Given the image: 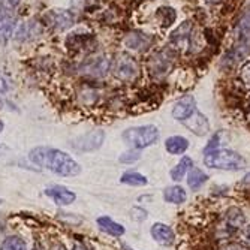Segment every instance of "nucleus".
Instances as JSON below:
<instances>
[{
	"label": "nucleus",
	"instance_id": "nucleus-1",
	"mask_svg": "<svg viewBox=\"0 0 250 250\" xmlns=\"http://www.w3.org/2000/svg\"><path fill=\"white\" fill-rule=\"evenodd\" d=\"M30 162L53 171L60 177H75L81 172V167L74 159L57 148L51 147H36L29 153Z\"/></svg>",
	"mask_w": 250,
	"mask_h": 250
},
{
	"label": "nucleus",
	"instance_id": "nucleus-2",
	"mask_svg": "<svg viewBox=\"0 0 250 250\" xmlns=\"http://www.w3.org/2000/svg\"><path fill=\"white\" fill-rule=\"evenodd\" d=\"M204 164L208 168L223 169V171H238L246 167L244 157L240 156L234 150L228 148H219L204 156Z\"/></svg>",
	"mask_w": 250,
	"mask_h": 250
},
{
	"label": "nucleus",
	"instance_id": "nucleus-3",
	"mask_svg": "<svg viewBox=\"0 0 250 250\" xmlns=\"http://www.w3.org/2000/svg\"><path fill=\"white\" fill-rule=\"evenodd\" d=\"M159 140V129L153 125L135 126L123 132V141L133 150H141L156 144Z\"/></svg>",
	"mask_w": 250,
	"mask_h": 250
},
{
	"label": "nucleus",
	"instance_id": "nucleus-4",
	"mask_svg": "<svg viewBox=\"0 0 250 250\" xmlns=\"http://www.w3.org/2000/svg\"><path fill=\"white\" fill-rule=\"evenodd\" d=\"M111 69L114 72L117 80H122L126 83L133 81L140 74V66L136 63V60L132 56L125 54V53L117 56V59L112 62Z\"/></svg>",
	"mask_w": 250,
	"mask_h": 250
},
{
	"label": "nucleus",
	"instance_id": "nucleus-5",
	"mask_svg": "<svg viewBox=\"0 0 250 250\" xmlns=\"http://www.w3.org/2000/svg\"><path fill=\"white\" fill-rule=\"evenodd\" d=\"M42 22L54 32H63L74 26L75 15L67 9H50L42 15Z\"/></svg>",
	"mask_w": 250,
	"mask_h": 250
},
{
	"label": "nucleus",
	"instance_id": "nucleus-6",
	"mask_svg": "<svg viewBox=\"0 0 250 250\" xmlns=\"http://www.w3.org/2000/svg\"><path fill=\"white\" fill-rule=\"evenodd\" d=\"M246 223V217L243 214V211L237 207H231L226 210V213L223 214V219L220 222V228L219 232L226 237V235H232L235 232H238Z\"/></svg>",
	"mask_w": 250,
	"mask_h": 250
},
{
	"label": "nucleus",
	"instance_id": "nucleus-7",
	"mask_svg": "<svg viewBox=\"0 0 250 250\" xmlns=\"http://www.w3.org/2000/svg\"><path fill=\"white\" fill-rule=\"evenodd\" d=\"M111 66H112V63H111L109 57L105 54H99L96 57L87 59L81 66V71L84 75L93 77V78H102L108 74Z\"/></svg>",
	"mask_w": 250,
	"mask_h": 250
},
{
	"label": "nucleus",
	"instance_id": "nucleus-8",
	"mask_svg": "<svg viewBox=\"0 0 250 250\" xmlns=\"http://www.w3.org/2000/svg\"><path fill=\"white\" fill-rule=\"evenodd\" d=\"M104 140H105L104 130H92V132L80 136V138H77L72 143V146L80 151H93L102 146Z\"/></svg>",
	"mask_w": 250,
	"mask_h": 250
},
{
	"label": "nucleus",
	"instance_id": "nucleus-9",
	"mask_svg": "<svg viewBox=\"0 0 250 250\" xmlns=\"http://www.w3.org/2000/svg\"><path fill=\"white\" fill-rule=\"evenodd\" d=\"M196 111V101L192 95H186L180 98L172 108V117L178 122L188 120L193 112Z\"/></svg>",
	"mask_w": 250,
	"mask_h": 250
},
{
	"label": "nucleus",
	"instance_id": "nucleus-10",
	"mask_svg": "<svg viewBox=\"0 0 250 250\" xmlns=\"http://www.w3.org/2000/svg\"><path fill=\"white\" fill-rule=\"evenodd\" d=\"M95 38L90 33H72L66 38V47L74 53H83L87 50H93Z\"/></svg>",
	"mask_w": 250,
	"mask_h": 250
},
{
	"label": "nucleus",
	"instance_id": "nucleus-11",
	"mask_svg": "<svg viewBox=\"0 0 250 250\" xmlns=\"http://www.w3.org/2000/svg\"><path fill=\"white\" fill-rule=\"evenodd\" d=\"M171 64H172V60L169 54H167V51L156 53L150 60V72L156 77H164L169 72Z\"/></svg>",
	"mask_w": 250,
	"mask_h": 250
},
{
	"label": "nucleus",
	"instance_id": "nucleus-12",
	"mask_svg": "<svg viewBox=\"0 0 250 250\" xmlns=\"http://www.w3.org/2000/svg\"><path fill=\"white\" fill-rule=\"evenodd\" d=\"M195 135H198V136H204V135H207L208 133V130H210V122H208V119L202 114V112H199L198 109L193 112V114L188 119V120H185L183 122Z\"/></svg>",
	"mask_w": 250,
	"mask_h": 250
},
{
	"label": "nucleus",
	"instance_id": "nucleus-13",
	"mask_svg": "<svg viewBox=\"0 0 250 250\" xmlns=\"http://www.w3.org/2000/svg\"><path fill=\"white\" fill-rule=\"evenodd\" d=\"M45 195L50 196L57 206H69V204H72L77 199V195L72 190L63 186H51L45 190Z\"/></svg>",
	"mask_w": 250,
	"mask_h": 250
},
{
	"label": "nucleus",
	"instance_id": "nucleus-14",
	"mask_svg": "<svg viewBox=\"0 0 250 250\" xmlns=\"http://www.w3.org/2000/svg\"><path fill=\"white\" fill-rule=\"evenodd\" d=\"M151 237L156 243L162 244V246H171L174 243V231L165 223H154L151 226Z\"/></svg>",
	"mask_w": 250,
	"mask_h": 250
},
{
	"label": "nucleus",
	"instance_id": "nucleus-15",
	"mask_svg": "<svg viewBox=\"0 0 250 250\" xmlns=\"http://www.w3.org/2000/svg\"><path fill=\"white\" fill-rule=\"evenodd\" d=\"M11 9L12 8H9L8 5H5L0 9V36L5 41L11 38V35L14 33V27H15V17Z\"/></svg>",
	"mask_w": 250,
	"mask_h": 250
},
{
	"label": "nucleus",
	"instance_id": "nucleus-16",
	"mask_svg": "<svg viewBox=\"0 0 250 250\" xmlns=\"http://www.w3.org/2000/svg\"><path fill=\"white\" fill-rule=\"evenodd\" d=\"M150 43H151V38L148 35L140 33V32L129 33L125 38V45L129 50H133V51H143L147 47H150Z\"/></svg>",
	"mask_w": 250,
	"mask_h": 250
},
{
	"label": "nucleus",
	"instance_id": "nucleus-17",
	"mask_svg": "<svg viewBox=\"0 0 250 250\" xmlns=\"http://www.w3.org/2000/svg\"><path fill=\"white\" fill-rule=\"evenodd\" d=\"M98 226L104 232H106L108 235H112V237H122L125 234V226L117 223V222H114L108 216L99 217L98 219Z\"/></svg>",
	"mask_w": 250,
	"mask_h": 250
},
{
	"label": "nucleus",
	"instance_id": "nucleus-18",
	"mask_svg": "<svg viewBox=\"0 0 250 250\" xmlns=\"http://www.w3.org/2000/svg\"><path fill=\"white\" fill-rule=\"evenodd\" d=\"M165 148L169 154H183L188 148H189V141L185 138V136H169V138L165 141Z\"/></svg>",
	"mask_w": 250,
	"mask_h": 250
},
{
	"label": "nucleus",
	"instance_id": "nucleus-19",
	"mask_svg": "<svg viewBox=\"0 0 250 250\" xmlns=\"http://www.w3.org/2000/svg\"><path fill=\"white\" fill-rule=\"evenodd\" d=\"M164 199L171 204H183L188 199V195L181 186H169L164 190Z\"/></svg>",
	"mask_w": 250,
	"mask_h": 250
},
{
	"label": "nucleus",
	"instance_id": "nucleus-20",
	"mask_svg": "<svg viewBox=\"0 0 250 250\" xmlns=\"http://www.w3.org/2000/svg\"><path fill=\"white\" fill-rule=\"evenodd\" d=\"M207 180H208V175L199 168L192 167L190 171L188 172V185L192 190H198Z\"/></svg>",
	"mask_w": 250,
	"mask_h": 250
},
{
	"label": "nucleus",
	"instance_id": "nucleus-21",
	"mask_svg": "<svg viewBox=\"0 0 250 250\" xmlns=\"http://www.w3.org/2000/svg\"><path fill=\"white\" fill-rule=\"evenodd\" d=\"M228 140H229V135H228V132H226V130L216 132L211 136V140L207 143L206 148H204V154L210 153V151H214V150H219V148H223V146L228 143Z\"/></svg>",
	"mask_w": 250,
	"mask_h": 250
},
{
	"label": "nucleus",
	"instance_id": "nucleus-22",
	"mask_svg": "<svg viewBox=\"0 0 250 250\" xmlns=\"http://www.w3.org/2000/svg\"><path fill=\"white\" fill-rule=\"evenodd\" d=\"M192 167H193V161H192L190 157H188V156L181 157V161L171 169V178L175 180V181H180L181 178H183L190 171Z\"/></svg>",
	"mask_w": 250,
	"mask_h": 250
},
{
	"label": "nucleus",
	"instance_id": "nucleus-23",
	"mask_svg": "<svg viewBox=\"0 0 250 250\" xmlns=\"http://www.w3.org/2000/svg\"><path fill=\"white\" fill-rule=\"evenodd\" d=\"M122 183L125 185H129V186H146L147 185V178L140 174V172H136V171H127L122 175L120 178Z\"/></svg>",
	"mask_w": 250,
	"mask_h": 250
},
{
	"label": "nucleus",
	"instance_id": "nucleus-24",
	"mask_svg": "<svg viewBox=\"0 0 250 250\" xmlns=\"http://www.w3.org/2000/svg\"><path fill=\"white\" fill-rule=\"evenodd\" d=\"M0 250H27V246L24 240H21L20 237H8L0 246Z\"/></svg>",
	"mask_w": 250,
	"mask_h": 250
},
{
	"label": "nucleus",
	"instance_id": "nucleus-25",
	"mask_svg": "<svg viewBox=\"0 0 250 250\" xmlns=\"http://www.w3.org/2000/svg\"><path fill=\"white\" fill-rule=\"evenodd\" d=\"M141 157V153L138 150H130V151H126L120 156V162L123 164H132L135 161H138Z\"/></svg>",
	"mask_w": 250,
	"mask_h": 250
},
{
	"label": "nucleus",
	"instance_id": "nucleus-26",
	"mask_svg": "<svg viewBox=\"0 0 250 250\" xmlns=\"http://www.w3.org/2000/svg\"><path fill=\"white\" fill-rule=\"evenodd\" d=\"M220 250H250V249L246 247L244 244H240V243H229V244H226L225 247H222Z\"/></svg>",
	"mask_w": 250,
	"mask_h": 250
},
{
	"label": "nucleus",
	"instance_id": "nucleus-27",
	"mask_svg": "<svg viewBox=\"0 0 250 250\" xmlns=\"http://www.w3.org/2000/svg\"><path fill=\"white\" fill-rule=\"evenodd\" d=\"M243 238H244V246L250 249V225H247L243 231Z\"/></svg>",
	"mask_w": 250,
	"mask_h": 250
},
{
	"label": "nucleus",
	"instance_id": "nucleus-28",
	"mask_svg": "<svg viewBox=\"0 0 250 250\" xmlns=\"http://www.w3.org/2000/svg\"><path fill=\"white\" fill-rule=\"evenodd\" d=\"M8 83L5 81V78L3 77H0V93H5L6 90H8Z\"/></svg>",
	"mask_w": 250,
	"mask_h": 250
},
{
	"label": "nucleus",
	"instance_id": "nucleus-29",
	"mask_svg": "<svg viewBox=\"0 0 250 250\" xmlns=\"http://www.w3.org/2000/svg\"><path fill=\"white\" fill-rule=\"evenodd\" d=\"M6 2H8L9 8H15V6H18L21 3V0H6Z\"/></svg>",
	"mask_w": 250,
	"mask_h": 250
},
{
	"label": "nucleus",
	"instance_id": "nucleus-30",
	"mask_svg": "<svg viewBox=\"0 0 250 250\" xmlns=\"http://www.w3.org/2000/svg\"><path fill=\"white\" fill-rule=\"evenodd\" d=\"M9 150V147L8 146H5V144H0V157H2L6 151Z\"/></svg>",
	"mask_w": 250,
	"mask_h": 250
},
{
	"label": "nucleus",
	"instance_id": "nucleus-31",
	"mask_svg": "<svg viewBox=\"0 0 250 250\" xmlns=\"http://www.w3.org/2000/svg\"><path fill=\"white\" fill-rule=\"evenodd\" d=\"M243 185H244V186H249V188H250V172H249V174H247V175H246V177L243 178Z\"/></svg>",
	"mask_w": 250,
	"mask_h": 250
},
{
	"label": "nucleus",
	"instance_id": "nucleus-32",
	"mask_svg": "<svg viewBox=\"0 0 250 250\" xmlns=\"http://www.w3.org/2000/svg\"><path fill=\"white\" fill-rule=\"evenodd\" d=\"M50 250H66V249H64V247H63L62 244H56V246H53V247H51Z\"/></svg>",
	"mask_w": 250,
	"mask_h": 250
},
{
	"label": "nucleus",
	"instance_id": "nucleus-33",
	"mask_svg": "<svg viewBox=\"0 0 250 250\" xmlns=\"http://www.w3.org/2000/svg\"><path fill=\"white\" fill-rule=\"evenodd\" d=\"M3 126H5V125H3V122H2V120H0V132H2V130H3Z\"/></svg>",
	"mask_w": 250,
	"mask_h": 250
}]
</instances>
